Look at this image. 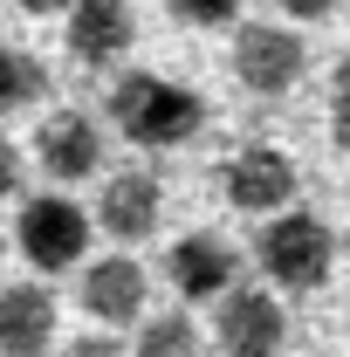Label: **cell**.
I'll use <instances>...</instances> for the list:
<instances>
[{
	"mask_svg": "<svg viewBox=\"0 0 350 357\" xmlns=\"http://www.w3.org/2000/svg\"><path fill=\"white\" fill-rule=\"evenodd\" d=\"M110 117H117V131L131 137V144H151V151H165V144H185V137H199L206 124V103L192 96V89L165 83V76H124V83L110 89Z\"/></svg>",
	"mask_w": 350,
	"mask_h": 357,
	"instance_id": "6da1fadb",
	"label": "cell"
},
{
	"mask_svg": "<svg viewBox=\"0 0 350 357\" xmlns=\"http://www.w3.org/2000/svg\"><path fill=\"white\" fill-rule=\"evenodd\" d=\"M261 268L275 289H323L330 282V261H337V241H330V227L316 220V213H282L275 206V220L261 227Z\"/></svg>",
	"mask_w": 350,
	"mask_h": 357,
	"instance_id": "7a4b0ae2",
	"label": "cell"
},
{
	"mask_svg": "<svg viewBox=\"0 0 350 357\" xmlns=\"http://www.w3.org/2000/svg\"><path fill=\"white\" fill-rule=\"evenodd\" d=\"M303 69H309L303 35H289L275 21H248L234 35V76L254 89V96H289V89L303 83Z\"/></svg>",
	"mask_w": 350,
	"mask_h": 357,
	"instance_id": "3957f363",
	"label": "cell"
},
{
	"mask_svg": "<svg viewBox=\"0 0 350 357\" xmlns=\"http://www.w3.org/2000/svg\"><path fill=\"white\" fill-rule=\"evenodd\" d=\"M14 241H21V255L42 275H62V268L83 261L89 220H83V206H69V199H28L21 220H14Z\"/></svg>",
	"mask_w": 350,
	"mask_h": 357,
	"instance_id": "277c9868",
	"label": "cell"
},
{
	"mask_svg": "<svg viewBox=\"0 0 350 357\" xmlns=\"http://www.w3.org/2000/svg\"><path fill=\"white\" fill-rule=\"evenodd\" d=\"M220 185H227V199H234L241 213H275V206L296 199V158L275 151V144H248V151L227 158Z\"/></svg>",
	"mask_w": 350,
	"mask_h": 357,
	"instance_id": "5b68a950",
	"label": "cell"
},
{
	"mask_svg": "<svg viewBox=\"0 0 350 357\" xmlns=\"http://www.w3.org/2000/svg\"><path fill=\"white\" fill-rule=\"evenodd\" d=\"M213 337L227 351H241V357H261V351H275V344L289 337V316H282V303H275L268 289H227Z\"/></svg>",
	"mask_w": 350,
	"mask_h": 357,
	"instance_id": "8992f818",
	"label": "cell"
},
{
	"mask_svg": "<svg viewBox=\"0 0 350 357\" xmlns=\"http://www.w3.org/2000/svg\"><path fill=\"white\" fill-rule=\"evenodd\" d=\"M131 35H137V21L124 0H69V55L76 62L103 69L131 48Z\"/></svg>",
	"mask_w": 350,
	"mask_h": 357,
	"instance_id": "52a82bcc",
	"label": "cell"
},
{
	"mask_svg": "<svg viewBox=\"0 0 350 357\" xmlns=\"http://www.w3.org/2000/svg\"><path fill=\"white\" fill-rule=\"evenodd\" d=\"M241 275V255L220 241V234H185L172 248V289L185 303H206V296H227Z\"/></svg>",
	"mask_w": 350,
	"mask_h": 357,
	"instance_id": "ba28073f",
	"label": "cell"
},
{
	"mask_svg": "<svg viewBox=\"0 0 350 357\" xmlns=\"http://www.w3.org/2000/svg\"><path fill=\"white\" fill-rule=\"evenodd\" d=\"M144 296H151V282H144V268L131 255H110V261H96L83 275V310L96 323H137L144 316Z\"/></svg>",
	"mask_w": 350,
	"mask_h": 357,
	"instance_id": "9c48e42d",
	"label": "cell"
},
{
	"mask_svg": "<svg viewBox=\"0 0 350 357\" xmlns=\"http://www.w3.org/2000/svg\"><path fill=\"white\" fill-rule=\"evenodd\" d=\"M55 344V296L35 282H14L0 289V351L7 357H35Z\"/></svg>",
	"mask_w": 350,
	"mask_h": 357,
	"instance_id": "30bf717a",
	"label": "cell"
},
{
	"mask_svg": "<svg viewBox=\"0 0 350 357\" xmlns=\"http://www.w3.org/2000/svg\"><path fill=\"white\" fill-rule=\"evenodd\" d=\"M42 172L48 178H89L96 165H103V137H96V124H89L83 110H55L42 124Z\"/></svg>",
	"mask_w": 350,
	"mask_h": 357,
	"instance_id": "8fae6325",
	"label": "cell"
},
{
	"mask_svg": "<svg viewBox=\"0 0 350 357\" xmlns=\"http://www.w3.org/2000/svg\"><path fill=\"white\" fill-rule=\"evenodd\" d=\"M96 220L110 227L117 241H144L158 227V178L151 172H117L96 199Z\"/></svg>",
	"mask_w": 350,
	"mask_h": 357,
	"instance_id": "7c38bea8",
	"label": "cell"
},
{
	"mask_svg": "<svg viewBox=\"0 0 350 357\" xmlns=\"http://www.w3.org/2000/svg\"><path fill=\"white\" fill-rule=\"evenodd\" d=\"M42 89H48L42 55H28V48H0V110H21V103H35Z\"/></svg>",
	"mask_w": 350,
	"mask_h": 357,
	"instance_id": "4fadbf2b",
	"label": "cell"
},
{
	"mask_svg": "<svg viewBox=\"0 0 350 357\" xmlns=\"http://www.w3.org/2000/svg\"><path fill=\"white\" fill-rule=\"evenodd\" d=\"M192 344H199V330H192L185 316H158V323H137V351H144V357L192 351Z\"/></svg>",
	"mask_w": 350,
	"mask_h": 357,
	"instance_id": "5bb4252c",
	"label": "cell"
},
{
	"mask_svg": "<svg viewBox=\"0 0 350 357\" xmlns=\"http://www.w3.org/2000/svg\"><path fill=\"white\" fill-rule=\"evenodd\" d=\"M178 21H199V28H220V21H234L241 14V0H172Z\"/></svg>",
	"mask_w": 350,
	"mask_h": 357,
	"instance_id": "9a60e30c",
	"label": "cell"
},
{
	"mask_svg": "<svg viewBox=\"0 0 350 357\" xmlns=\"http://www.w3.org/2000/svg\"><path fill=\"white\" fill-rule=\"evenodd\" d=\"M14 185H21V151H14V144L0 137V199H7Z\"/></svg>",
	"mask_w": 350,
	"mask_h": 357,
	"instance_id": "2e32d148",
	"label": "cell"
},
{
	"mask_svg": "<svg viewBox=\"0 0 350 357\" xmlns=\"http://www.w3.org/2000/svg\"><path fill=\"white\" fill-rule=\"evenodd\" d=\"M282 14H296V21H323V14H337V0H275Z\"/></svg>",
	"mask_w": 350,
	"mask_h": 357,
	"instance_id": "e0dca14e",
	"label": "cell"
},
{
	"mask_svg": "<svg viewBox=\"0 0 350 357\" xmlns=\"http://www.w3.org/2000/svg\"><path fill=\"white\" fill-rule=\"evenodd\" d=\"M337 110H350V55L337 62Z\"/></svg>",
	"mask_w": 350,
	"mask_h": 357,
	"instance_id": "ac0fdd59",
	"label": "cell"
},
{
	"mask_svg": "<svg viewBox=\"0 0 350 357\" xmlns=\"http://www.w3.org/2000/svg\"><path fill=\"white\" fill-rule=\"evenodd\" d=\"M14 7H28V14H62L69 0H14Z\"/></svg>",
	"mask_w": 350,
	"mask_h": 357,
	"instance_id": "d6986e66",
	"label": "cell"
},
{
	"mask_svg": "<svg viewBox=\"0 0 350 357\" xmlns=\"http://www.w3.org/2000/svg\"><path fill=\"white\" fill-rule=\"evenodd\" d=\"M0 255H7V248H0Z\"/></svg>",
	"mask_w": 350,
	"mask_h": 357,
	"instance_id": "ffe728a7",
	"label": "cell"
}]
</instances>
